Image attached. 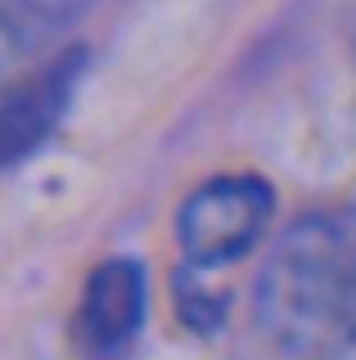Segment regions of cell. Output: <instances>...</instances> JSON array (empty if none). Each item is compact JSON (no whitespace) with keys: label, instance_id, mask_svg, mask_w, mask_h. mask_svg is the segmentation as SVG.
<instances>
[{"label":"cell","instance_id":"obj_1","mask_svg":"<svg viewBox=\"0 0 356 360\" xmlns=\"http://www.w3.org/2000/svg\"><path fill=\"white\" fill-rule=\"evenodd\" d=\"M253 324L280 360L356 352V225L338 212L298 217L253 284Z\"/></svg>","mask_w":356,"mask_h":360},{"label":"cell","instance_id":"obj_2","mask_svg":"<svg viewBox=\"0 0 356 360\" xmlns=\"http://www.w3.org/2000/svg\"><path fill=\"white\" fill-rule=\"evenodd\" d=\"M271 217H275V194L262 176L248 172L212 176L176 212V239H181L185 266L203 270V275L235 266L271 230Z\"/></svg>","mask_w":356,"mask_h":360},{"label":"cell","instance_id":"obj_3","mask_svg":"<svg viewBox=\"0 0 356 360\" xmlns=\"http://www.w3.org/2000/svg\"><path fill=\"white\" fill-rule=\"evenodd\" d=\"M77 77H82V50L50 59L41 68H23V27L0 5V172L27 158L72 104Z\"/></svg>","mask_w":356,"mask_h":360},{"label":"cell","instance_id":"obj_4","mask_svg":"<svg viewBox=\"0 0 356 360\" xmlns=\"http://www.w3.org/2000/svg\"><path fill=\"white\" fill-rule=\"evenodd\" d=\"M144 324V270L131 257H108L91 270L77 307V342L95 360H113Z\"/></svg>","mask_w":356,"mask_h":360},{"label":"cell","instance_id":"obj_5","mask_svg":"<svg viewBox=\"0 0 356 360\" xmlns=\"http://www.w3.org/2000/svg\"><path fill=\"white\" fill-rule=\"evenodd\" d=\"M5 14L18 22V27H37V32H50V27H63L72 22L77 14L95 5V0H0Z\"/></svg>","mask_w":356,"mask_h":360}]
</instances>
